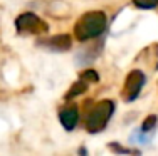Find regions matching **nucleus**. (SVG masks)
Masks as SVG:
<instances>
[{
  "label": "nucleus",
  "instance_id": "6e6552de",
  "mask_svg": "<svg viewBox=\"0 0 158 156\" xmlns=\"http://www.w3.org/2000/svg\"><path fill=\"white\" fill-rule=\"evenodd\" d=\"M156 124H158V118H156V114H150V116L146 118L145 121H143V124H141L140 131H143L145 134H150V133L155 131Z\"/></svg>",
  "mask_w": 158,
  "mask_h": 156
},
{
  "label": "nucleus",
  "instance_id": "9b49d317",
  "mask_svg": "<svg viewBox=\"0 0 158 156\" xmlns=\"http://www.w3.org/2000/svg\"><path fill=\"white\" fill-rule=\"evenodd\" d=\"M110 150L114 151V153H136L135 150H126V148H123V146H116L114 143L110 144Z\"/></svg>",
  "mask_w": 158,
  "mask_h": 156
},
{
  "label": "nucleus",
  "instance_id": "1a4fd4ad",
  "mask_svg": "<svg viewBox=\"0 0 158 156\" xmlns=\"http://www.w3.org/2000/svg\"><path fill=\"white\" fill-rule=\"evenodd\" d=\"M133 3L141 10H150L158 7V0H133Z\"/></svg>",
  "mask_w": 158,
  "mask_h": 156
},
{
  "label": "nucleus",
  "instance_id": "423d86ee",
  "mask_svg": "<svg viewBox=\"0 0 158 156\" xmlns=\"http://www.w3.org/2000/svg\"><path fill=\"white\" fill-rule=\"evenodd\" d=\"M59 121L66 131H73L79 122V109L76 106H67L59 113Z\"/></svg>",
  "mask_w": 158,
  "mask_h": 156
},
{
  "label": "nucleus",
  "instance_id": "f257e3e1",
  "mask_svg": "<svg viewBox=\"0 0 158 156\" xmlns=\"http://www.w3.org/2000/svg\"><path fill=\"white\" fill-rule=\"evenodd\" d=\"M108 27V17L101 10L84 14L74 25V35L79 42H88L91 39L103 35Z\"/></svg>",
  "mask_w": 158,
  "mask_h": 156
},
{
  "label": "nucleus",
  "instance_id": "9d476101",
  "mask_svg": "<svg viewBox=\"0 0 158 156\" xmlns=\"http://www.w3.org/2000/svg\"><path fill=\"white\" fill-rule=\"evenodd\" d=\"M81 79H84L86 82H98V81H99V76H98L96 70L88 69V70H84V72L81 74Z\"/></svg>",
  "mask_w": 158,
  "mask_h": 156
},
{
  "label": "nucleus",
  "instance_id": "20e7f679",
  "mask_svg": "<svg viewBox=\"0 0 158 156\" xmlns=\"http://www.w3.org/2000/svg\"><path fill=\"white\" fill-rule=\"evenodd\" d=\"M145 82H146V76L141 70H138V69L131 70L126 76L125 86H123V94L121 96H123V99H125V102H133L135 99L140 96Z\"/></svg>",
  "mask_w": 158,
  "mask_h": 156
},
{
  "label": "nucleus",
  "instance_id": "0eeeda50",
  "mask_svg": "<svg viewBox=\"0 0 158 156\" xmlns=\"http://www.w3.org/2000/svg\"><path fill=\"white\" fill-rule=\"evenodd\" d=\"M88 84H89V82H86L84 79H81V77H79L77 82H74L73 86H71V89H69V92H67L66 98H67V99H73V98H76V96L82 94V92H86V89H88Z\"/></svg>",
  "mask_w": 158,
  "mask_h": 156
},
{
  "label": "nucleus",
  "instance_id": "7ed1b4c3",
  "mask_svg": "<svg viewBox=\"0 0 158 156\" xmlns=\"http://www.w3.org/2000/svg\"><path fill=\"white\" fill-rule=\"evenodd\" d=\"M15 29L19 34H32V35H42L47 32V24L40 17H37L32 12H25L15 18Z\"/></svg>",
  "mask_w": 158,
  "mask_h": 156
},
{
  "label": "nucleus",
  "instance_id": "39448f33",
  "mask_svg": "<svg viewBox=\"0 0 158 156\" xmlns=\"http://www.w3.org/2000/svg\"><path fill=\"white\" fill-rule=\"evenodd\" d=\"M40 46L46 47L49 50H56V52H64L69 50L71 46H73V40L67 34H59V35H52L49 39L40 40Z\"/></svg>",
  "mask_w": 158,
  "mask_h": 156
},
{
  "label": "nucleus",
  "instance_id": "f03ea898",
  "mask_svg": "<svg viewBox=\"0 0 158 156\" xmlns=\"http://www.w3.org/2000/svg\"><path fill=\"white\" fill-rule=\"evenodd\" d=\"M113 114H114V102L110 101V99L99 101L89 111L88 118H86V129H88V133H91V134L101 133L108 126V122L111 121Z\"/></svg>",
  "mask_w": 158,
  "mask_h": 156
}]
</instances>
